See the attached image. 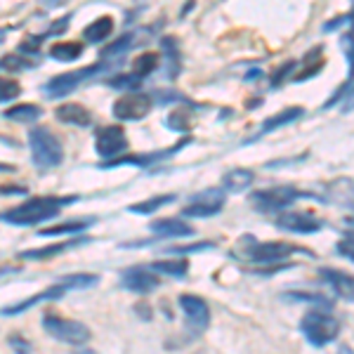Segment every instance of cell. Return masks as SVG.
<instances>
[{
	"label": "cell",
	"mask_w": 354,
	"mask_h": 354,
	"mask_svg": "<svg viewBox=\"0 0 354 354\" xmlns=\"http://www.w3.org/2000/svg\"><path fill=\"white\" fill-rule=\"evenodd\" d=\"M73 201H78L76 196H66V198H57V196H38V198H28V201L15 205V208L0 213V222H8V225L17 227H31L38 222L53 220L59 215V210L64 205H71Z\"/></svg>",
	"instance_id": "6da1fadb"
},
{
	"label": "cell",
	"mask_w": 354,
	"mask_h": 354,
	"mask_svg": "<svg viewBox=\"0 0 354 354\" xmlns=\"http://www.w3.org/2000/svg\"><path fill=\"white\" fill-rule=\"evenodd\" d=\"M28 147H31V158H33V163H36V168L50 170L64 161L62 142L57 140V135L48 128H33L31 133H28Z\"/></svg>",
	"instance_id": "7a4b0ae2"
},
{
	"label": "cell",
	"mask_w": 354,
	"mask_h": 354,
	"mask_svg": "<svg viewBox=\"0 0 354 354\" xmlns=\"http://www.w3.org/2000/svg\"><path fill=\"white\" fill-rule=\"evenodd\" d=\"M300 328L305 333V338L310 340V345L314 347H326L328 342H333L340 333V322L328 312H319L312 310L302 317Z\"/></svg>",
	"instance_id": "3957f363"
},
{
	"label": "cell",
	"mask_w": 354,
	"mask_h": 354,
	"mask_svg": "<svg viewBox=\"0 0 354 354\" xmlns=\"http://www.w3.org/2000/svg\"><path fill=\"white\" fill-rule=\"evenodd\" d=\"M298 198H314L312 194L300 192L295 187H272V189H258L250 194V203L262 213H281L288 205H293Z\"/></svg>",
	"instance_id": "277c9868"
},
{
	"label": "cell",
	"mask_w": 354,
	"mask_h": 354,
	"mask_svg": "<svg viewBox=\"0 0 354 354\" xmlns=\"http://www.w3.org/2000/svg\"><path fill=\"white\" fill-rule=\"evenodd\" d=\"M43 328L53 335L55 340H62L66 345L81 347L90 340V328L81 322H73V319H64L55 312H45L43 317Z\"/></svg>",
	"instance_id": "5b68a950"
},
{
	"label": "cell",
	"mask_w": 354,
	"mask_h": 354,
	"mask_svg": "<svg viewBox=\"0 0 354 354\" xmlns=\"http://www.w3.org/2000/svg\"><path fill=\"white\" fill-rule=\"evenodd\" d=\"M109 66L106 62H100V64H93V66H85L81 68V71H68V73H59V76H55V78H50L48 83H45V88H43V93L50 97V100H59V97H66V95H71L73 90L81 85L85 78H90V76H95V73H100V71H104V68Z\"/></svg>",
	"instance_id": "8992f818"
},
{
	"label": "cell",
	"mask_w": 354,
	"mask_h": 354,
	"mask_svg": "<svg viewBox=\"0 0 354 354\" xmlns=\"http://www.w3.org/2000/svg\"><path fill=\"white\" fill-rule=\"evenodd\" d=\"M248 248L243 250V260L260 262V265H274V262H281L290 258L295 253V245L283 243V241H270V243H255L253 236H248Z\"/></svg>",
	"instance_id": "52a82bcc"
},
{
	"label": "cell",
	"mask_w": 354,
	"mask_h": 354,
	"mask_svg": "<svg viewBox=\"0 0 354 354\" xmlns=\"http://www.w3.org/2000/svg\"><path fill=\"white\" fill-rule=\"evenodd\" d=\"M153 100L145 93H128L113 102V116L118 121H142L149 116Z\"/></svg>",
	"instance_id": "ba28073f"
},
{
	"label": "cell",
	"mask_w": 354,
	"mask_h": 354,
	"mask_svg": "<svg viewBox=\"0 0 354 354\" xmlns=\"http://www.w3.org/2000/svg\"><path fill=\"white\" fill-rule=\"evenodd\" d=\"M225 208V192L222 189H203L192 196V203L182 208L185 218H213Z\"/></svg>",
	"instance_id": "9c48e42d"
},
{
	"label": "cell",
	"mask_w": 354,
	"mask_h": 354,
	"mask_svg": "<svg viewBox=\"0 0 354 354\" xmlns=\"http://www.w3.org/2000/svg\"><path fill=\"white\" fill-rule=\"evenodd\" d=\"M128 137L121 125H104V128L97 130L95 137V149L102 158H113L118 153L128 151Z\"/></svg>",
	"instance_id": "30bf717a"
},
{
	"label": "cell",
	"mask_w": 354,
	"mask_h": 354,
	"mask_svg": "<svg viewBox=\"0 0 354 354\" xmlns=\"http://www.w3.org/2000/svg\"><path fill=\"white\" fill-rule=\"evenodd\" d=\"M324 222L322 218H317V215L312 213H298V210H293V213H281L277 218V227L283 232H290V234H317L324 230Z\"/></svg>",
	"instance_id": "8fae6325"
},
{
	"label": "cell",
	"mask_w": 354,
	"mask_h": 354,
	"mask_svg": "<svg viewBox=\"0 0 354 354\" xmlns=\"http://www.w3.org/2000/svg\"><path fill=\"white\" fill-rule=\"evenodd\" d=\"M180 307L187 317V324L194 330H205L210 324V310H208V302L198 295H180Z\"/></svg>",
	"instance_id": "7c38bea8"
},
{
	"label": "cell",
	"mask_w": 354,
	"mask_h": 354,
	"mask_svg": "<svg viewBox=\"0 0 354 354\" xmlns=\"http://www.w3.org/2000/svg\"><path fill=\"white\" fill-rule=\"evenodd\" d=\"M121 286L133 290L137 295H147L161 286V279L153 277L151 272L142 270V267H133V270H125L121 274Z\"/></svg>",
	"instance_id": "4fadbf2b"
},
{
	"label": "cell",
	"mask_w": 354,
	"mask_h": 354,
	"mask_svg": "<svg viewBox=\"0 0 354 354\" xmlns=\"http://www.w3.org/2000/svg\"><path fill=\"white\" fill-rule=\"evenodd\" d=\"M66 286L62 281H57L55 286H50V288H45L41 290V293H36L33 298H28V300H21V302H17V305H8V307H3V317H17V314H24L26 310H31V307H36V305H41V302H48V300H59V298H64L66 295Z\"/></svg>",
	"instance_id": "5bb4252c"
},
{
	"label": "cell",
	"mask_w": 354,
	"mask_h": 354,
	"mask_svg": "<svg viewBox=\"0 0 354 354\" xmlns=\"http://www.w3.org/2000/svg\"><path fill=\"white\" fill-rule=\"evenodd\" d=\"M185 145H189V140H182L177 147H170V149H163V151H153V153H142V156H123V158H116V161L111 163H104L102 168H113V165H153L158 161H165L168 156H173V153H177L182 149Z\"/></svg>",
	"instance_id": "9a60e30c"
},
{
	"label": "cell",
	"mask_w": 354,
	"mask_h": 354,
	"mask_svg": "<svg viewBox=\"0 0 354 354\" xmlns=\"http://www.w3.org/2000/svg\"><path fill=\"white\" fill-rule=\"evenodd\" d=\"M322 279L333 288V293L338 298L352 302V295H354V281H352V274H345V272H338V270H330V267H324L322 272Z\"/></svg>",
	"instance_id": "2e32d148"
},
{
	"label": "cell",
	"mask_w": 354,
	"mask_h": 354,
	"mask_svg": "<svg viewBox=\"0 0 354 354\" xmlns=\"http://www.w3.org/2000/svg\"><path fill=\"white\" fill-rule=\"evenodd\" d=\"M55 116L66 125H76V128H88L93 123V113L85 109L83 104H62L57 106Z\"/></svg>",
	"instance_id": "e0dca14e"
},
{
	"label": "cell",
	"mask_w": 354,
	"mask_h": 354,
	"mask_svg": "<svg viewBox=\"0 0 354 354\" xmlns=\"http://www.w3.org/2000/svg\"><path fill=\"white\" fill-rule=\"evenodd\" d=\"M149 230L158 236H192L194 234V227L187 225L185 220H175V218H163V220H153L149 222Z\"/></svg>",
	"instance_id": "ac0fdd59"
},
{
	"label": "cell",
	"mask_w": 354,
	"mask_h": 354,
	"mask_svg": "<svg viewBox=\"0 0 354 354\" xmlns=\"http://www.w3.org/2000/svg\"><path fill=\"white\" fill-rule=\"evenodd\" d=\"M81 243V239H73V241H62L53 245H43V248H31V250H21L17 258L19 260H53L55 255H62L64 250L73 248V245Z\"/></svg>",
	"instance_id": "d6986e66"
},
{
	"label": "cell",
	"mask_w": 354,
	"mask_h": 354,
	"mask_svg": "<svg viewBox=\"0 0 354 354\" xmlns=\"http://www.w3.org/2000/svg\"><path fill=\"white\" fill-rule=\"evenodd\" d=\"M302 116H305V109H300V106H288V109H283V111L274 113L272 118H267V121L262 123V128H260V135H267V133H272V130H279V128H283V125L295 123Z\"/></svg>",
	"instance_id": "ffe728a7"
},
{
	"label": "cell",
	"mask_w": 354,
	"mask_h": 354,
	"mask_svg": "<svg viewBox=\"0 0 354 354\" xmlns=\"http://www.w3.org/2000/svg\"><path fill=\"white\" fill-rule=\"evenodd\" d=\"M253 170H245V168H234L230 173H225L222 177V187L232 194H239V192H245L253 182Z\"/></svg>",
	"instance_id": "44dd1931"
},
{
	"label": "cell",
	"mask_w": 354,
	"mask_h": 354,
	"mask_svg": "<svg viewBox=\"0 0 354 354\" xmlns=\"http://www.w3.org/2000/svg\"><path fill=\"white\" fill-rule=\"evenodd\" d=\"M95 220L93 218H85V220H71V222H59V225H50V227H43L41 236H62V234H81L83 230L93 227Z\"/></svg>",
	"instance_id": "7402d4cb"
},
{
	"label": "cell",
	"mask_w": 354,
	"mask_h": 354,
	"mask_svg": "<svg viewBox=\"0 0 354 354\" xmlns=\"http://www.w3.org/2000/svg\"><path fill=\"white\" fill-rule=\"evenodd\" d=\"M133 41H135V36H133V33H125V36L118 38L116 43H111L106 50H102V62H106V64H109V66L121 64L123 55L130 50V45H133Z\"/></svg>",
	"instance_id": "603a6c76"
},
{
	"label": "cell",
	"mask_w": 354,
	"mask_h": 354,
	"mask_svg": "<svg viewBox=\"0 0 354 354\" xmlns=\"http://www.w3.org/2000/svg\"><path fill=\"white\" fill-rule=\"evenodd\" d=\"M111 31H113V19H111V17H100V19H95L93 24L85 26L83 38L88 43H102V41H106V38L111 36Z\"/></svg>",
	"instance_id": "cb8c5ba5"
},
{
	"label": "cell",
	"mask_w": 354,
	"mask_h": 354,
	"mask_svg": "<svg viewBox=\"0 0 354 354\" xmlns=\"http://www.w3.org/2000/svg\"><path fill=\"white\" fill-rule=\"evenodd\" d=\"M83 43H76V41H66V43H57L50 48V57L57 62H64V64H68V62H76L81 59L83 55Z\"/></svg>",
	"instance_id": "d4e9b609"
},
{
	"label": "cell",
	"mask_w": 354,
	"mask_h": 354,
	"mask_svg": "<svg viewBox=\"0 0 354 354\" xmlns=\"http://www.w3.org/2000/svg\"><path fill=\"white\" fill-rule=\"evenodd\" d=\"M151 270L161 272V274H168V277H175V279H185L187 272H189V260H187V258L158 260V262H151Z\"/></svg>",
	"instance_id": "484cf974"
},
{
	"label": "cell",
	"mask_w": 354,
	"mask_h": 354,
	"mask_svg": "<svg viewBox=\"0 0 354 354\" xmlns=\"http://www.w3.org/2000/svg\"><path fill=\"white\" fill-rule=\"evenodd\" d=\"M173 201H177L175 194H161V196H153V198H147V201L128 205V210L130 213H137V215H151V213H156L158 208H163V205H168Z\"/></svg>",
	"instance_id": "4316f807"
},
{
	"label": "cell",
	"mask_w": 354,
	"mask_h": 354,
	"mask_svg": "<svg viewBox=\"0 0 354 354\" xmlns=\"http://www.w3.org/2000/svg\"><path fill=\"white\" fill-rule=\"evenodd\" d=\"M5 118L10 121H19V123H33L43 116V109L36 104H17V106H10L8 111L3 113Z\"/></svg>",
	"instance_id": "83f0119b"
},
{
	"label": "cell",
	"mask_w": 354,
	"mask_h": 354,
	"mask_svg": "<svg viewBox=\"0 0 354 354\" xmlns=\"http://www.w3.org/2000/svg\"><path fill=\"white\" fill-rule=\"evenodd\" d=\"M135 73L140 78H145V76H149V73H153L158 68V55L156 53H151V50H147V53H142V55H137V59H135Z\"/></svg>",
	"instance_id": "f1b7e54d"
},
{
	"label": "cell",
	"mask_w": 354,
	"mask_h": 354,
	"mask_svg": "<svg viewBox=\"0 0 354 354\" xmlns=\"http://www.w3.org/2000/svg\"><path fill=\"white\" fill-rule=\"evenodd\" d=\"M100 277L95 274H68V277L62 279V283L68 288V290H83V288H93L97 286Z\"/></svg>",
	"instance_id": "f546056e"
},
{
	"label": "cell",
	"mask_w": 354,
	"mask_h": 354,
	"mask_svg": "<svg viewBox=\"0 0 354 354\" xmlns=\"http://www.w3.org/2000/svg\"><path fill=\"white\" fill-rule=\"evenodd\" d=\"M33 66H36V62L26 59L24 53L0 57V68H5V71H28V68H33Z\"/></svg>",
	"instance_id": "4dcf8cb0"
},
{
	"label": "cell",
	"mask_w": 354,
	"mask_h": 354,
	"mask_svg": "<svg viewBox=\"0 0 354 354\" xmlns=\"http://www.w3.org/2000/svg\"><path fill=\"white\" fill-rule=\"evenodd\" d=\"M140 83H142V78L137 76V73H121V76L109 78V81H106L109 88H116V90H137L140 88Z\"/></svg>",
	"instance_id": "1f68e13d"
},
{
	"label": "cell",
	"mask_w": 354,
	"mask_h": 354,
	"mask_svg": "<svg viewBox=\"0 0 354 354\" xmlns=\"http://www.w3.org/2000/svg\"><path fill=\"white\" fill-rule=\"evenodd\" d=\"M168 128L170 130H192V121H189V111L185 109H175L168 116Z\"/></svg>",
	"instance_id": "d6a6232c"
},
{
	"label": "cell",
	"mask_w": 354,
	"mask_h": 354,
	"mask_svg": "<svg viewBox=\"0 0 354 354\" xmlns=\"http://www.w3.org/2000/svg\"><path fill=\"white\" fill-rule=\"evenodd\" d=\"M21 93V85L12 81V78H0V102L17 100Z\"/></svg>",
	"instance_id": "836d02e7"
},
{
	"label": "cell",
	"mask_w": 354,
	"mask_h": 354,
	"mask_svg": "<svg viewBox=\"0 0 354 354\" xmlns=\"http://www.w3.org/2000/svg\"><path fill=\"white\" fill-rule=\"evenodd\" d=\"M293 300H305V302H314V305H322L326 307V310H330L333 307V302H330L326 295H319V293H288Z\"/></svg>",
	"instance_id": "e575fe53"
},
{
	"label": "cell",
	"mask_w": 354,
	"mask_h": 354,
	"mask_svg": "<svg viewBox=\"0 0 354 354\" xmlns=\"http://www.w3.org/2000/svg\"><path fill=\"white\" fill-rule=\"evenodd\" d=\"M210 248H215V243L213 241H208V243H189V245H175V248H168V253H201V250H210Z\"/></svg>",
	"instance_id": "d590c367"
},
{
	"label": "cell",
	"mask_w": 354,
	"mask_h": 354,
	"mask_svg": "<svg viewBox=\"0 0 354 354\" xmlns=\"http://www.w3.org/2000/svg\"><path fill=\"white\" fill-rule=\"evenodd\" d=\"M352 21V15L347 12V15H340V17H335V19H330L324 24V33H330V31H335V28H340V26H345V24H350Z\"/></svg>",
	"instance_id": "8d00e7d4"
},
{
	"label": "cell",
	"mask_w": 354,
	"mask_h": 354,
	"mask_svg": "<svg viewBox=\"0 0 354 354\" xmlns=\"http://www.w3.org/2000/svg\"><path fill=\"white\" fill-rule=\"evenodd\" d=\"M68 21H71V15H66L64 19H57L55 24L48 28V33H43V38H48V36H57V33H64V31H66V26H68Z\"/></svg>",
	"instance_id": "74e56055"
},
{
	"label": "cell",
	"mask_w": 354,
	"mask_h": 354,
	"mask_svg": "<svg viewBox=\"0 0 354 354\" xmlns=\"http://www.w3.org/2000/svg\"><path fill=\"white\" fill-rule=\"evenodd\" d=\"M338 253L345 255L347 260H352V232H347V236L338 243Z\"/></svg>",
	"instance_id": "f35d334b"
},
{
	"label": "cell",
	"mask_w": 354,
	"mask_h": 354,
	"mask_svg": "<svg viewBox=\"0 0 354 354\" xmlns=\"http://www.w3.org/2000/svg\"><path fill=\"white\" fill-rule=\"evenodd\" d=\"M290 68H295V62H288V64H283L281 71H279L277 76L272 78V85H281V81L286 78V73H290Z\"/></svg>",
	"instance_id": "ab89813d"
},
{
	"label": "cell",
	"mask_w": 354,
	"mask_h": 354,
	"mask_svg": "<svg viewBox=\"0 0 354 354\" xmlns=\"http://www.w3.org/2000/svg\"><path fill=\"white\" fill-rule=\"evenodd\" d=\"M0 194H26V187H0Z\"/></svg>",
	"instance_id": "60d3db41"
},
{
	"label": "cell",
	"mask_w": 354,
	"mask_h": 354,
	"mask_svg": "<svg viewBox=\"0 0 354 354\" xmlns=\"http://www.w3.org/2000/svg\"><path fill=\"white\" fill-rule=\"evenodd\" d=\"M10 345L17 347V350H21V352H24V350H31V345H28V342H24V340H19V338H12V340H10Z\"/></svg>",
	"instance_id": "b9f144b4"
},
{
	"label": "cell",
	"mask_w": 354,
	"mask_h": 354,
	"mask_svg": "<svg viewBox=\"0 0 354 354\" xmlns=\"http://www.w3.org/2000/svg\"><path fill=\"white\" fill-rule=\"evenodd\" d=\"M0 173H15V165H10V163H0Z\"/></svg>",
	"instance_id": "7bdbcfd3"
},
{
	"label": "cell",
	"mask_w": 354,
	"mask_h": 354,
	"mask_svg": "<svg viewBox=\"0 0 354 354\" xmlns=\"http://www.w3.org/2000/svg\"><path fill=\"white\" fill-rule=\"evenodd\" d=\"M0 38H5V28H0Z\"/></svg>",
	"instance_id": "ee69618b"
}]
</instances>
